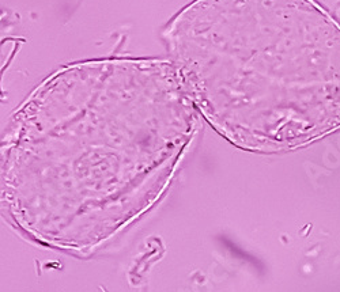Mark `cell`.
<instances>
[{"mask_svg": "<svg viewBox=\"0 0 340 292\" xmlns=\"http://www.w3.org/2000/svg\"><path fill=\"white\" fill-rule=\"evenodd\" d=\"M166 41L198 110L239 147L340 125V27L310 0H198Z\"/></svg>", "mask_w": 340, "mask_h": 292, "instance_id": "obj_2", "label": "cell"}, {"mask_svg": "<svg viewBox=\"0 0 340 292\" xmlns=\"http://www.w3.org/2000/svg\"><path fill=\"white\" fill-rule=\"evenodd\" d=\"M198 120L172 61L63 68L11 125L6 179L15 209L41 228L122 220L159 192Z\"/></svg>", "mask_w": 340, "mask_h": 292, "instance_id": "obj_1", "label": "cell"}]
</instances>
